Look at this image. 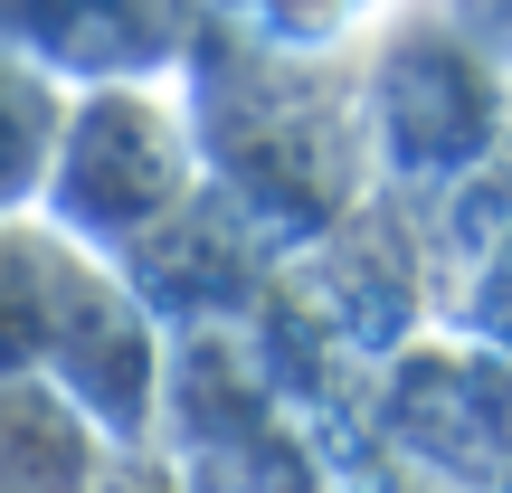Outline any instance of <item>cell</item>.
I'll return each instance as SVG.
<instances>
[{
  "mask_svg": "<svg viewBox=\"0 0 512 493\" xmlns=\"http://www.w3.org/2000/svg\"><path fill=\"white\" fill-rule=\"evenodd\" d=\"M190 190H200V133H190V105L162 95V76H114L67 95L48 181H38V219L67 247L124 256Z\"/></svg>",
  "mask_w": 512,
  "mask_h": 493,
  "instance_id": "cell-1",
  "label": "cell"
},
{
  "mask_svg": "<svg viewBox=\"0 0 512 493\" xmlns=\"http://www.w3.org/2000/svg\"><path fill=\"white\" fill-rule=\"evenodd\" d=\"M503 95H512V67L465 19H408L361 86L370 162L389 181H446L456 190L465 171H484L503 152Z\"/></svg>",
  "mask_w": 512,
  "mask_h": 493,
  "instance_id": "cell-2",
  "label": "cell"
},
{
  "mask_svg": "<svg viewBox=\"0 0 512 493\" xmlns=\"http://www.w3.org/2000/svg\"><path fill=\"white\" fill-rule=\"evenodd\" d=\"M38 370L86 408V427L105 446H143L152 437V418H162V323L124 285L114 256H86V247L67 256V285H57Z\"/></svg>",
  "mask_w": 512,
  "mask_h": 493,
  "instance_id": "cell-3",
  "label": "cell"
},
{
  "mask_svg": "<svg viewBox=\"0 0 512 493\" xmlns=\"http://www.w3.org/2000/svg\"><path fill=\"white\" fill-rule=\"evenodd\" d=\"M0 38L57 86L171 76L200 38V0H0Z\"/></svg>",
  "mask_w": 512,
  "mask_h": 493,
  "instance_id": "cell-4",
  "label": "cell"
},
{
  "mask_svg": "<svg viewBox=\"0 0 512 493\" xmlns=\"http://www.w3.org/2000/svg\"><path fill=\"white\" fill-rule=\"evenodd\" d=\"M114 446L48 370H0V493H86Z\"/></svg>",
  "mask_w": 512,
  "mask_h": 493,
  "instance_id": "cell-5",
  "label": "cell"
},
{
  "mask_svg": "<svg viewBox=\"0 0 512 493\" xmlns=\"http://www.w3.org/2000/svg\"><path fill=\"white\" fill-rule=\"evenodd\" d=\"M67 256L76 247L57 238L38 209H10V219H0V370H38L57 285H67Z\"/></svg>",
  "mask_w": 512,
  "mask_h": 493,
  "instance_id": "cell-6",
  "label": "cell"
},
{
  "mask_svg": "<svg viewBox=\"0 0 512 493\" xmlns=\"http://www.w3.org/2000/svg\"><path fill=\"white\" fill-rule=\"evenodd\" d=\"M57 124H67V86L0 38V219H10V209H38Z\"/></svg>",
  "mask_w": 512,
  "mask_h": 493,
  "instance_id": "cell-7",
  "label": "cell"
},
{
  "mask_svg": "<svg viewBox=\"0 0 512 493\" xmlns=\"http://www.w3.org/2000/svg\"><path fill=\"white\" fill-rule=\"evenodd\" d=\"M86 493H181V475H171L162 456H143V446H114L105 475H95Z\"/></svg>",
  "mask_w": 512,
  "mask_h": 493,
  "instance_id": "cell-8",
  "label": "cell"
},
{
  "mask_svg": "<svg viewBox=\"0 0 512 493\" xmlns=\"http://www.w3.org/2000/svg\"><path fill=\"white\" fill-rule=\"evenodd\" d=\"M456 19H465V29H475V38H484V48H494V57H503V67H512V0H465V10H456Z\"/></svg>",
  "mask_w": 512,
  "mask_h": 493,
  "instance_id": "cell-9",
  "label": "cell"
}]
</instances>
